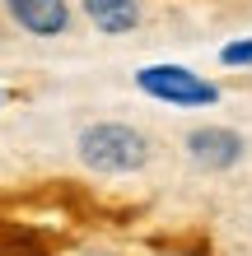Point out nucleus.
Instances as JSON below:
<instances>
[{
    "mask_svg": "<svg viewBox=\"0 0 252 256\" xmlns=\"http://www.w3.org/2000/svg\"><path fill=\"white\" fill-rule=\"evenodd\" d=\"M80 163L98 177H126V172H140L150 163V135L126 126V122H94L80 130Z\"/></svg>",
    "mask_w": 252,
    "mask_h": 256,
    "instance_id": "obj_1",
    "label": "nucleus"
},
{
    "mask_svg": "<svg viewBox=\"0 0 252 256\" xmlns=\"http://www.w3.org/2000/svg\"><path fill=\"white\" fill-rule=\"evenodd\" d=\"M136 88L164 108H215L219 102V84L201 80L187 66H145L136 70Z\"/></svg>",
    "mask_w": 252,
    "mask_h": 256,
    "instance_id": "obj_2",
    "label": "nucleus"
},
{
    "mask_svg": "<svg viewBox=\"0 0 252 256\" xmlns=\"http://www.w3.org/2000/svg\"><path fill=\"white\" fill-rule=\"evenodd\" d=\"M187 154L205 172H229V168H238V163H243L247 140L233 126H196V130L187 135Z\"/></svg>",
    "mask_w": 252,
    "mask_h": 256,
    "instance_id": "obj_3",
    "label": "nucleus"
},
{
    "mask_svg": "<svg viewBox=\"0 0 252 256\" xmlns=\"http://www.w3.org/2000/svg\"><path fill=\"white\" fill-rule=\"evenodd\" d=\"M5 14L33 38L70 33V0H5Z\"/></svg>",
    "mask_w": 252,
    "mask_h": 256,
    "instance_id": "obj_4",
    "label": "nucleus"
},
{
    "mask_svg": "<svg viewBox=\"0 0 252 256\" xmlns=\"http://www.w3.org/2000/svg\"><path fill=\"white\" fill-rule=\"evenodd\" d=\"M80 10L103 38H126L140 28V0H80Z\"/></svg>",
    "mask_w": 252,
    "mask_h": 256,
    "instance_id": "obj_5",
    "label": "nucleus"
},
{
    "mask_svg": "<svg viewBox=\"0 0 252 256\" xmlns=\"http://www.w3.org/2000/svg\"><path fill=\"white\" fill-rule=\"evenodd\" d=\"M219 61H224V66H252V38H243V42H229V47L219 52Z\"/></svg>",
    "mask_w": 252,
    "mask_h": 256,
    "instance_id": "obj_6",
    "label": "nucleus"
}]
</instances>
